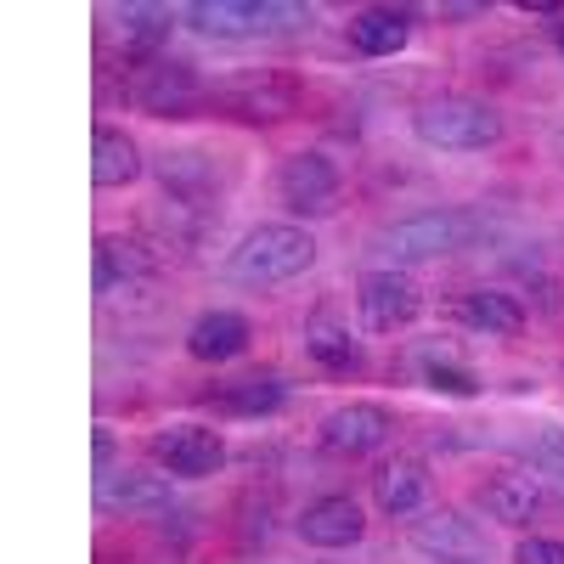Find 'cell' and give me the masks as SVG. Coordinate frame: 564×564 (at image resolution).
<instances>
[{
    "mask_svg": "<svg viewBox=\"0 0 564 564\" xmlns=\"http://www.w3.org/2000/svg\"><path fill=\"white\" fill-rule=\"evenodd\" d=\"M311 265H316V238L294 220H265L231 249V276L249 282V289H276V282L305 276Z\"/></svg>",
    "mask_w": 564,
    "mask_h": 564,
    "instance_id": "obj_1",
    "label": "cell"
},
{
    "mask_svg": "<svg viewBox=\"0 0 564 564\" xmlns=\"http://www.w3.org/2000/svg\"><path fill=\"white\" fill-rule=\"evenodd\" d=\"M480 231H486V220L475 209H452L446 204V209H417V215L384 226L379 231V249L395 265H417V260H446L457 249H475Z\"/></svg>",
    "mask_w": 564,
    "mask_h": 564,
    "instance_id": "obj_2",
    "label": "cell"
},
{
    "mask_svg": "<svg viewBox=\"0 0 564 564\" xmlns=\"http://www.w3.org/2000/svg\"><path fill=\"white\" fill-rule=\"evenodd\" d=\"M412 135L435 153H486L502 141V113L480 97H435L412 113Z\"/></svg>",
    "mask_w": 564,
    "mask_h": 564,
    "instance_id": "obj_3",
    "label": "cell"
},
{
    "mask_svg": "<svg viewBox=\"0 0 564 564\" xmlns=\"http://www.w3.org/2000/svg\"><path fill=\"white\" fill-rule=\"evenodd\" d=\"M181 18L209 40H271L311 23V12L289 0H193Z\"/></svg>",
    "mask_w": 564,
    "mask_h": 564,
    "instance_id": "obj_4",
    "label": "cell"
},
{
    "mask_svg": "<svg viewBox=\"0 0 564 564\" xmlns=\"http://www.w3.org/2000/svg\"><path fill=\"white\" fill-rule=\"evenodd\" d=\"M124 97L153 119H186L204 102V79L181 57H153V63H135L124 74Z\"/></svg>",
    "mask_w": 564,
    "mask_h": 564,
    "instance_id": "obj_5",
    "label": "cell"
},
{
    "mask_svg": "<svg viewBox=\"0 0 564 564\" xmlns=\"http://www.w3.org/2000/svg\"><path fill=\"white\" fill-rule=\"evenodd\" d=\"M148 457L175 480H209L226 463V441L209 423H170V430L148 435Z\"/></svg>",
    "mask_w": 564,
    "mask_h": 564,
    "instance_id": "obj_6",
    "label": "cell"
},
{
    "mask_svg": "<svg viewBox=\"0 0 564 564\" xmlns=\"http://www.w3.org/2000/svg\"><path fill=\"white\" fill-rule=\"evenodd\" d=\"M339 164L327 159V153H294V159H282V170H276V198H282V209L289 215H305V220H316V215H334L339 209Z\"/></svg>",
    "mask_w": 564,
    "mask_h": 564,
    "instance_id": "obj_7",
    "label": "cell"
},
{
    "mask_svg": "<svg viewBox=\"0 0 564 564\" xmlns=\"http://www.w3.org/2000/svg\"><path fill=\"white\" fill-rule=\"evenodd\" d=\"M356 305H361V322H367V334H401V327L417 322L423 311V294H417V282L406 271H367L361 276V289H356Z\"/></svg>",
    "mask_w": 564,
    "mask_h": 564,
    "instance_id": "obj_8",
    "label": "cell"
},
{
    "mask_svg": "<svg viewBox=\"0 0 564 564\" xmlns=\"http://www.w3.org/2000/svg\"><path fill=\"white\" fill-rule=\"evenodd\" d=\"M395 435V412L384 401H345L322 417V446L334 457H367Z\"/></svg>",
    "mask_w": 564,
    "mask_h": 564,
    "instance_id": "obj_9",
    "label": "cell"
},
{
    "mask_svg": "<svg viewBox=\"0 0 564 564\" xmlns=\"http://www.w3.org/2000/svg\"><path fill=\"white\" fill-rule=\"evenodd\" d=\"M412 547L430 553L435 564H480L486 558V531L475 520H463L457 508H430L412 520Z\"/></svg>",
    "mask_w": 564,
    "mask_h": 564,
    "instance_id": "obj_10",
    "label": "cell"
},
{
    "mask_svg": "<svg viewBox=\"0 0 564 564\" xmlns=\"http://www.w3.org/2000/svg\"><path fill=\"white\" fill-rule=\"evenodd\" d=\"M226 119H243V124H276L300 108V90L276 74H249V79H231L226 90L209 97Z\"/></svg>",
    "mask_w": 564,
    "mask_h": 564,
    "instance_id": "obj_11",
    "label": "cell"
},
{
    "mask_svg": "<svg viewBox=\"0 0 564 564\" xmlns=\"http://www.w3.org/2000/svg\"><path fill=\"white\" fill-rule=\"evenodd\" d=\"M294 531H300V542H311V547L339 553V547H356V542L367 536V513H361L356 497L334 491V497H316L300 520H294Z\"/></svg>",
    "mask_w": 564,
    "mask_h": 564,
    "instance_id": "obj_12",
    "label": "cell"
},
{
    "mask_svg": "<svg viewBox=\"0 0 564 564\" xmlns=\"http://www.w3.org/2000/svg\"><path fill=\"white\" fill-rule=\"evenodd\" d=\"M547 491H542V475L536 468H497V475L480 486V508L491 513L497 525H531L536 513H542Z\"/></svg>",
    "mask_w": 564,
    "mask_h": 564,
    "instance_id": "obj_13",
    "label": "cell"
},
{
    "mask_svg": "<svg viewBox=\"0 0 564 564\" xmlns=\"http://www.w3.org/2000/svg\"><path fill=\"white\" fill-rule=\"evenodd\" d=\"M159 186H164V204L198 209V215H209L215 209V193H220L209 153H193V148H175V153L159 159Z\"/></svg>",
    "mask_w": 564,
    "mask_h": 564,
    "instance_id": "obj_14",
    "label": "cell"
},
{
    "mask_svg": "<svg viewBox=\"0 0 564 564\" xmlns=\"http://www.w3.org/2000/svg\"><path fill=\"white\" fill-rule=\"evenodd\" d=\"M249 339H254L249 316L220 305V311H204L193 327H186V356H193V361H209V367H220V361H238V356L249 350Z\"/></svg>",
    "mask_w": 564,
    "mask_h": 564,
    "instance_id": "obj_15",
    "label": "cell"
},
{
    "mask_svg": "<svg viewBox=\"0 0 564 564\" xmlns=\"http://www.w3.org/2000/svg\"><path fill=\"white\" fill-rule=\"evenodd\" d=\"M372 502H379L390 520H412L430 502V468L423 457H390L372 468Z\"/></svg>",
    "mask_w": 564,
    "mask_h": 564,
    "instance_id": "obj_16",
    "label": "cell"
},
{
    "mask_svg": "<svg viewBox=\"0 0 564 564\" xmlns=\"http://www.w3.org/2000/svg\"><path fill=\"white\" fill-rule=\"evenodd\" d=\"M457 322L463 327H475V334H486V339H520L525 334V305L513 300V294H502V289H468V294H457Z\"/></svg>",
    "mask_w": 564,
    "mask_h": 564,
    "instance_id": "obj_17",
    "label": "cell"
},
{
    "mask_svg": "<svg viewBox=\"0 0 564 564\" xmlns=\"http://www.w3.org/2000/svg\"><path fill=\"white\" fill-rule=\"evenodd\" d=\"M97 508L102 513H159L170 508V480L164 475H135V468H113L97 480Z\"/></svg>",
    "mask_w": 564,
    "mask_h": 564,
    "instance_id": "obj_18",
    "label": "cell"
},
{
    "mask_svg": "<svg viewBox=\"0 0 564 564\" xmlns=\"http://www.w3.org/2000/svg\"><path fill=\"white\" fill-rule=\"evenodd\" d=\"M135 175H141L135 135L119 130V124H97V135H90V181H97L102 193H113V186H130Z\"/></svg>",
    "mask_w": 564,
    "mask_h": 564,
    "instance_id": "obj_19",
    "label": "cell"
},
{
    "mask_svg": "<svg viewBox=\"0 0 564 564\" xmlns=\"http://www.w3.org/2000/svg\"><path fill=\"white\" fill-rule=\"evenodd\" d=\"M412 40V12L406 7H361L350 18V45L361 57H395Z\"/></svg>",
    "mask_w": 564,
    "mask_h": 564,
    "instance_id": "obj_20",
    "label": "cell"
},
{
    "mask_svg": "<svg viewBox=\"0 0 564 564\" xmlns=\"http://www.w3.org/2000/svg\"><path fill=\"white\" fill-rule=\"evenodd\" d=\"M305 350H311V361H316L322 372H334V379H350V372L367 367L361 339L350 334L345 322H334V316H316V322L305 327Z\"/></svg>",
    "mask_w": 564,
    "mask_h": 564,
    "instance_id": "obj_21",
    "label": "cell"
},
{
    "mask_svg": "<svg viewBox=\"0 0 564 564\" xmlns=\"http://www.w3.org/2000/svg\"><path fill=\"white\" fill-rule=\"evenodd\" d=\"M209 401H215L226 417H271V412H282L289 390H282L276 372H243V379H231V384H215Z\"/></svg>",
    "mask_w": 564,
    "mask_h": 564,
    "instance_id": "obj_22",
    "label": "cell"
},
{
    "mask_svg": "<svg viewBox=\"0 0 564 564\" xmlns=\"http://www.w3.org/2000/svg\"><path fill=\"white\" fill-rule=\"evenodd\" d=\"M170 40V7H119V45H124V68L153 63Z\"/></svg>",
    "mask_w": 564,
    "mask_h": 564,
    "instance_id": "obj_23",
    "label": "cell"
},
{
    "mask_svg": "<svg viewBox=\"0 0 564 564\" xmlns=\"http://www.w3.org/2000/svg\"><path fill=\"white\" fill-rule=\"evenodd\" d=\"M141 276H148V249H141V243H130V238H102L97 243V271H90L97 294L135 289Z\"/></svg>",
    "mask_w": 564,
    "mask_h": 564,
    "instance_id": "obj_24",
    "label": "cell"
},
{
    "mask_svg": "<svg viewBox=\"0 0 564 564\" xmlns=\"http://www.w3.org/2000/svg\"><path fill=\"white\" fill-rule=\"evenodd\" d=\"M423 390L452 395V401H475L480 395V372L468 361H452V356H430L423 361Z\"/></svg>",
    "mask_w": 564,
    "mask_h": 564,
    "instance_id": "obj_25",
    "label": "cell"
},
{
    "mask_svg": "<svg viewBox=\"0 0 564 564\" xmlns=\"http://www.w3.org/2000/svg\"><path fill=\"white\" fill-rule=\"evenodd\" d=\"M531 457H536V468L564 491V430H542L536 435V446H531Z\"/></svg>",
    "mask_w": 564,
    "mask_h": 564,
    "instance_id": "obj_26",
    "label": "cell"
},
{
    "mask_svg": "<svg viewBox=\"0 0 564 564\" xmlns=\"http://www.w3.org/2000/svg\"><path fill=\"white\" fill-rule=\"evenodd\" d=\"M513 564H564V542L558 536H525L513 547Z\"/></svg>",
    "mask_w": 564,
    "mask_h": 564,
    "instance_id": "obj_27",
    "label": "cell"
},
{
    "mask_svg": "<svg viewBox=\"0 0 564 564\" xmlns=\"http://www.w3.org/2000/svg\"><path fill=\"white\" fill-rule=\"evenodd\" d=\"M90 457H97V480L113 475V457H119V435L108 430V423H97V435H90Z\"/></svg>",
    "mask_w": 564,
    "mask_h": 564,
    "instance_id": "obj_28",
    "label": "cell"
},
{
    "mask_svg": "<svg viewBox=\"0 0 564 564\" xmlns=\"http://www.w3.org/2000/svg\"><path fill=\"white\" fill-rule=\"evenodd\" d=\"M486 7H441V18H480Z\"/></svg>",
    "mask_w": 564,
    "mask_h": 564,
    "instance_id": "obj_29",
    "label": "cell"
},
{
    "mask_svg": "<svg viewBox=\"0 0 564 564\" xmlns=\"http://www.w3.org/2000/svg\"><path fill=\"white\" fill-rule=\"evenodd\" d=\"M553 45H558V52H564V18L553 23Z\"/></svg>",
    "mask_w": 564,
    "mask_h": 564,
    "instance_id": "obj_30",
    "label": "cell"
}]
</instances>
